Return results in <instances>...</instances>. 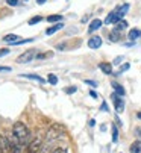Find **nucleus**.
<instances>
[{
	"label": "nucleus",
	"mask_w": 141,
	"mask_h": 153,
	"mask_svg": "<svg viewBox=\"0 0 141 153\" xmlns=\"http://www.w3.org/2000/svg\"><path fill=\"white\" fill-rule=\"evenodd\" d=\"M6 140H8V143H9V147H11L12 153H21V150H23V146H21V143L17 140V137H15L12 132L6 135Z\"/></svg>",
	"instance_id": "2"
},
{
	"label": "nucleus",
	"mask_w": 141,
	"mask_h": 153,
	"mask_svg": "<svg viewBox=\"0 0 141 153\" xmlns=\"http://www.w3.org/2000/svg\"><path fill=\"white\" fill-rule=\"evenodd\" d=\"M102 111H108V105L106 103H102Z\"/></svg>",
	"instance_id": "31"
},
{
	"label": "nucleus",
	"mask_w": 141,
	"mask_h": 153,
	"mask_svg": "<svg viewBox=\"0 0 141 153\" xmlns=\"http://www.w3.org/2000/svg\"><path fill=\"white\" fill-rule=\"evenodd\" d=\"M76 90H78L76 86H67V88H65V93H67V94H75Z\"/></svg>",
	"instance_id": "24"
},
{
	"label": "nucleus",
	"mask_w": 141,
	"mask_h": 153,
	"mask_svg": "<svg viewBox=\"0 0 141 153\" xmlns=\"http://www.w3.org/2000/svg\"><path fill=\"white\" fill-rule=\"evenodd\" d=\"M128 27V21H125V20H120L119 23L115 25V30H119V32H122L123 29H126Z\"/></svg>",
	"instance_id": "18"
},
{
	"label": "nucleus",
	"mask_w": 141,
	"mask_h": 153,
	"mask_svg": "<svg viewBox=\"0 0 141 153\" xmlns=\"http://www.w3.org/2000/svg\"><path fill=\"white\" fill-rule=\"evenodd\" d=\"M109 39H111V41H120V32L115 30V29H112V32L109 33Z\"/></svg>",
	"instance_id": "19"
},
{
	"label": "nucleus",
	"mask_w": 141,
	"mask_h": 153,
	"mask_svg": "<svg viewBox=\"0 0 141 153\" xmlns=\"http://www.w3.org/2000/svg\"><path fill=\"white\" fill-rule=\"evenodd\" d=\"M41 149H43V138L37 137V138H34V140L29 143V146L26 147L25 153H40Z\"/></svg>",
	"instance_id": "3"
},
{
	"label": "nucleus",
	"mask_w": 141,
	"mask_h": 153,
	"mask_svg": "<svg viewBox=\"0 0 141 153\" xmlns=\"http://www.w3.org/2000/svg\"><path fill=\"white\" fill-rule=\"evenodd\" d=\"M62 27H64V23H62V21H61V23H55V25H52L49 29L46 30V35H49V36H50V35L56 33V32H58L59 29H62Z\"/></svg>",
	"instance_id": "10"
},
{
	"label": "nucleus",
	"mask_w": 141,
	"mask_h": 153,
	"mask_svg": "<svg viewBox=\"0 0 141 153\" xmlns=\"http://www.w3.org/2000/svg\"><path fill=\"white\" fill-rule=\"evenodd\" d=\"M102 25H103V23H102L99 18H94L91 23H90V26H88V32H96L97 29L102 27Z\"/></svg>",
	"instance_id": "9"
},
{
	"label": "nucleus",
	"mask_w": 141,
	"mask_h": 153,
	"mask_svg": "<svg viewBox=\"0 0 141 153\" xmlns=\"http://www.w3.org/2000/svg\"><path fill=\"white\" fill-rule=\"evenodd\" d=\"M2 41L6 42V44H12V46H15V44H17V41H20V36L15 35V33H8V35L3 36Z\"/></svg>",
	"instance_id": "8"
},
{
	"label": "nucleus",
	"mask_w": 141,
	"mask_h": 153,
	"mask_svg": "<svg viewBox=\"0 0 141 153\" xmlns=\"http://www.w3.org/2000/svg\"><path fill=\"white\" fill-rule=\"evenodd\" d=\"M44 2H46V0H37V3H38V5H43Z\"/></svg>",
	"instance_id": "33"
},
{
	"label": "nucleus",
	"mask_w": 141,
	"mask_h": 153,
	"mask_svg": "<svg viewBox=\"0 0 141 153\" xmlns=\"http://www.w3.org/2000/svg\"><path fill=\"white\" fill-rule=\"evenodd\" d=\"M40 21H43V17L41 15H37V17H34V18L29 20V26H34V25L40 23Z\"/></svg>",
	"instance_id": "22"
},
{
	"label": "nucleus",
	"mask_w": 141,
	"mask_h": 153,
	"mask_svg": "<svg viewBox=\"0 0 141 153\" xmlns=\"http://www.w3.org/2000/svg\"><path fill=\"white\" fill-rule=\"evenodd\" d=\"M123 14L120 12V9L119 8H115L114 11H111L109 14H108V17H106V20H105V23L106 25H117L120 20H123Z\"/></svg>",
	"instance_id": "4"
},
{
	"label": "nucleus",
	"mask_w": 141,
	"mask_h": 153,
	"mask_svg": "<svg viewBox=\"0 0 141 153\" xmlns=\"http://www.w3.org/2000/svg\"><path fill=\"white\" fill-rule=\"evenodd\" d=\"M47 21H49V23H61V21H62V15H59V14L49 15V17H47Z\"/></svg>",
	"instance_id": "15"
},
{
	"label": "nucleus",
	"mask_w": 141,
	"mask_h": 153,
	"mask_svg": "<svg viewBox=\"0 0 141 153\" xmlns=\"http://www.w3.org/2000/svg\"><path fill=\"white\" fill-rule=\"evenodd\" d=\"M9 53V49H0V56H5Z\"/></svg>",
	"instance_id": "26"
},
{
	"label": "nucleus",
	"mask_w": 141,
	"mask_h": 153,
	"mask_svg": "<svg viewBox=\"0 0 141 153\" xmlns=\"http://www.w3.org/2000/svg\"><path fill=\"white\" fill-rule=\"evenodd\" d=\"M99 68H100L105 74H111V73H112V64H108V62H100V64H99Z\"/></svg>",
	"instance_id": "11"
},
{
	"label": "nucleus",
	"mask_w": 141,
	"mask_h": 153,
	"mask_svg": "<svg viewBox=\"0 0 141 153\" xmlns=\"http://www.w3.org/2000/svg\"><path fill=\"white\" fill-rule=\"evenodd\" d=\"M87 85H91V86H97V82H94V80H85Z\"/></svg>",
	"instance_id": "28"
},
{
	"label": "nucleus",
	"mask_w": 141,
	"mask_h": 153,
	"mask_svg": "<svg viewBox=\"0 0 141 153\" xmlns=\"http://www.w3.org/2000/svg\"><path fill=\"white\" fill-rule=\"evenodd\" d=\"M126 70H129V64H123V67L120 68V73H123V71H126Z\"/></svg>",
	"instance_id": "27"
},
{
	"label": "nucleus",
	"mask_w": 141,
	"mask_h": 153,
	"mask_svg": "<svg viewBox=\"0 0 141 153\" xmlns=\"http://www.w3.org/2000/svg\"><path fill=\"white\" fill-rule=\"evenodd\" d=\"M0 153H3V150H2V135H0Z\"/></svg>",
	"instance_id": "32"
},
{
	"label": "nucleus",
	"mask_w": 141,
	"mask_h": 153,
	"mask_svg": "<svg viewBox=\"0 0 141 153\" xmlns=\"http://www.w3.org/2000/svg\"><path fill=\"white\" fill-rule=\"evenodd\" d=\"M53 52H43V53H37V59H46V58H52Z\"/></svg>",
	"instance_id": "20"
},
{
	"label": "nucleus",
	"mask_w": 141,
	"mask_h": 153,
	"mask_svg": "<svg viewBox=\"0 0 141 153\" xmlns=\"http://www.w3.org/2000/svg\"><path fill=\"white\" fill-rule=\"evenodd\" d=\"M111 86H112V88L115 90V94H119V96H125V88H123V86L120 85V83H117V82H112L111 83Z\"/></svg>",
	"instance_id": "13"
},
{
	"label": "nucleus",
	"mask_w": 141,
	"mask_h": 153,
	"mask_svg": "<svg viewBox=\"0 0 141 153\" xmlns=\"http://www.w3.org/2000/svg\"><path fill=\"white\" fill-rule=\"evenodd\" d=\"M0 71H11L9 67H0Z\"/></svg>",
	"instance_id": "29"
},
{
	"label": "nucleus",
	"mask_w": 141,
	"mask_h": 153,
	"mask_svg": "<svg viewBox=\"0 0 141 153\" xmlns=\"http://www.w3.org/2000/svg\"><path fill=\"white\" fill-rule=\"evenodd\" d=\"M47 82H49L50 85H56L58 83V77L55 74H49V76H47Z\"/></svg>",
	"instance_id": "23"
},
{
	"label": "nucleus",
	"mask_w": 141,
	"mask_h": 153,
	"mask_svg": "<svg viewBox=\"0 0 141 153\" xmlns=\"http://www.w3.org/2000/svg\"><path fill=\"white\" fill-rule=\"evenodd\" d=\"M90 94H91V97H93V99H97V94H96V91H90Z\"/></svg>",
	"instance_id": "30"
},
{
	"label": "nucleus",
	"mask_w": 141,
	"mask_h": 153,
	"mask_svg": "<svg viewBox=\"0 0 141 153\" xmlns=\"http://www.w3.org/2000/svg\"><path fill=\"white\" fill-rule=\"evenodd\" d=\"M20 77H26V79H31V80H38L40 83H44L46 80L41 77V76H38V74H20Z\"/></svg>",
	"instance_id": "14"
},
{
	"label": "nucleus",
	"mask_w": 141,
	"mask_h": 153,
	"mask_svg": "<svg viewBox=\"0 0 141 153\" xmlns=\"http://www.w3.org/2000/svg\"><path fill=\"white\" fill-rule=\"evenodd\" d=\"M111 130H112V143H117V141H119V130H117V127L114 124H112Z\"/></svg>",
	"instance_id": "21"
},
{
	"label": "nucleus",
	"mask_w": 141,
	"mask_h": 153,
	"mask_svg": "<svg viewBox=\"0 0 141 153\" xmlns=\"http://www.w3.org/2000/svg\"><path fill=\"white\" fill-rule=\"evenodd\" d=\"M35 58H37V52H35V50H28V52L21 53V55L17 58V62H18V64H28V62H31V61L35 59Z\"/></svg>",
	"instance_id": "5"
},
{
	"label": "nucleus",
	"mask_w": 141,
	"mask_h": 153,
	"mask_svg": "<svg viewBox=\"0 0 141 153\" xmlns=\"http://www.w3.org/2000/svg\"><path fill=\"white\" fill-rule=\"evenodd\" d=\"M131 153H141V141H135L131 146Z\"/></svg>",
	"instance_id": "17"
},
{
	"label": "nucleus",
	"mask_w": 141,
	"mask_h": 153,
	"mask_svg": "<svg viewBox=\"0 0 141 153\" xmlns=\"http://www.w3.org/2000/svg\"><path fill=\"white\" fill-rule=\"evenodd\" d=\"M6 3H8L9 6H17V5H18V0H6Z\"/></svg>",
	"instance_id": "25"
},
{
	"label": "nucleus",
	"mask_w": 141,
	"mask_h": 153,
	"mask_svg": "<svg viewBox=\"0 0 141 153\" xmlns=\"http://www.w3.org/2000/svg\"><path fill=\"white\" fill-rule=\"evenodd\" d=\"M102 46V38L100 36H91L90 39H88V47L90 49H94V50H96V49H99Z\"/></svg>",
	"instance_id": "7"
},
{
	"label": "nucleus",
	"mask_w": 141,
	"mask_h": 153,
	"mask_svg": "<svg viewBox=\"0 0 141 153\" xmlns=\"http://www.w3.org/2000/svg\"><path fill=\"white\" fill-rule=\"evenodd\" d=\"M112 97V100H114V106H115V111L117 112H123L125 111V102H123V99H122V96H119V94H112L111 96Z\"/></svg>",
	"instance_id": "6"
},
{
	"label": "nucleus",
	"mask_w": 141,
	"mask_h": 153,
	"mask_svg": "<svg viewBox=\"0 0 141 153\" xmlns=\"http://www.w3.org/2000/svg\"><path fill=\"white\" fill-rule=\"evenodd\" d=\"M137 117H138V118H140V120H141V111H140V112H138V114H137Z\"/></svg>",
	"instance_id": "34"
},
{
	"label": "nucleus",
	"mask_w": 141,
	"mask_h": 153,
	"mask_svg": "<svg viewBox=\"0 0 141 153\" xmlns=\"http://www.w3.org/2000/svg\"><path fill=\"white\" fill-rule=\"evenodd\" d=\"M2 150H3V153H12V150H11V147H9V143H8L6 137H2Z\"/></svg>",
	"instance_id": "16"
},
{
	"label": "nucleus",
	"mask_w": 141,
	"mask_h": 153,
	"mask_svg": "<svg viewBox=\"0 0 141 153\" xmlns=\"http://www.w3.org/2000/svg\"><path fill=\"white\" fill-rule=\"evenodd\" d=\"M12 134L17 137V140L21 143L23 147H28L29 143L34 140L32 135H31V130L28 129V126L23 123V121H17V123H14V126H12Z\"/></svg>",
	"instance_id": "1"
},
{
	"label": "nucleus",
	"mask_w": 141,
	"mask_h": 153,
	"mask_svg": "<svg viewBox=\"0 0 141 153\" xmlns=\"http://www.w3.org/2000/svg\"><path fill=\"white\" fill-rule=\"evenodd\" d=\"M128 36H129V39L134 42L137 38H140V36H141V30H140V29H131V30H129V33H128Z\"/></svg>",
	"instance_id": "12"
}]
</instances>
